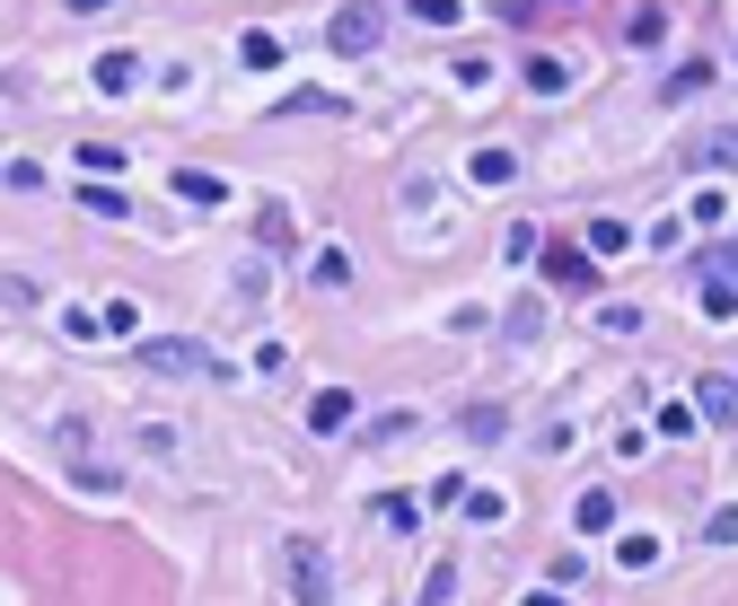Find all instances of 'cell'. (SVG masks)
<instances>
[{
  "instance_id": "6da1fadb",
  "label": "cell",
  "mask_w": 738,
  "mask_h": 606,
  "mask_svg": "<svg viewBox=\"0 0 738 606\" xmlns=\"http://www.w3.org/2000/svg\"><path fill=\"white\" fill-rule=\"evenodd\" d=\"M378 35H387V9H378V0H344V9L326 18V53H335V62L378 53Z\"/></svg>"
},
{
  "instance_id": "7a4b0ae2",
  "label": "cell",
  "mask_w": 738,
  "mask_h": 606,
  "mask_svg": "<svg viewBox=\"0 0 738 606\" xmlns=\"http://www.w3.org/2000/svg\"><path fill=\"white\" fill-rule=\"evenodd\" d=\"M281 581H290L299 606H335V572H326V545L317 536H290L281 545Z\"/></svg>"
},
{
  "instance_id": "3957f363",
  "label": "cell",
  "mask_w": 738,
  "mask_h": 606,
  "mask_svg": "<svg viewBox=\"0 0 738 606\" xmlns=\"http://www.w3.org/2000/svg\"><path fill=\"white\" fill-rule=\"evenodd\" d=\"M132 361L158 369V378H203V369H212V352H203L194 335H150V343H132Z\"/></svg>"
},
{
  "instance_id": "277c9868",
  "label": "cell",
  "mask_w": 738,
  "mask_h": 606,
  "mask_svg": "<svg viewBox=\"0 0 738 606\" xmlns=\"http://www.w3.org/2000/svg\"><path fill=\"white\" fill-rule=\"evenodd\" d=\"M536 264H545V281H554L563 299H590V290H598V264H590V246H545Z\"/></svg>"
},
{
  "instance_id": "5b68a950",
  "label": "cell",
  "mask_w": 738,
  "mask_h": 606,
  "mask_svg": "<svg viewBox=\"0 0 738 606\" xmlns=\"http://www.w3.org/2000/svg\"><path fill=\"white\" fill-rule=\"evenodd\" d=\"M308 431H317V440H344V431H352V396H344V387H317V396H308Z\"/></svg>"
},
{
  "instance_id": "8992f818",
  "label": "cell",
  "mask_w": 738,
  "mask_h": 606,
  "mask_svg": "<svg viewBox=\"0 0 738 606\" xmlns=\"http://www.w3.org/2000/svg\"><path fill=\"white\" fill-rule=\"evenodd\" d=\"M141 71H150V62H141V53H98V97H132V89H141Z\"/></svg>"
},
{
  "instance_id": "52a82bcc",
  "label": "cell",
  "mask_w": 738,
  "mask_h": 606,
  "mask_svg": "<svg viewBox=\"0 0 738 606\" xmlns=\"http://www.w3.org/2000/svg\"><path fill=\"white\" fill-rule=\"evenodd\" d=\"M695 413L704 422H738V378H695Z\"/></svg>"
},
{
  "instance_id": "ba28073f",
  "label": "cell",
  "mask_w": 738,
  "mask_h": 606,
  "mask_svg": "<svg viewBox=\"0 0 738 606\" xmlns=\"http://www.w3.org/2000/svg\"><path fill=\"white\" fill-rule=\"evenodd\" d=\"M527 89H536V97H563V89H572V62H563V53H527Z\"/></svg>"
},
{
  "instance_id": "9c48e42d",
  "label": "cell",
  "mask_w": 738,
  "mask_h": 606,
  "mask_svg": "<svg viewBox=\"0 0 738 606\" xmlns=\"http://www.w3.org/2000/svg\"><path fill=\"white\" fill-rule=\"evenodd\" d=\"M238 62H246V71H281V35L246 27V35H238Z\"/></svg>"
},
{
  "instance_id": "30bf717a",
  "label": "cell",
  "mask_w": 738,
  "mask_h": 606,
  "mask_svg": "<svg viewBox=\"0 0 738 606\" xmlns=\"http://www.w3.org/2000/svg\"><path fill=\"white\" fill-rule=\"evenodd\" d=\"M695 281H738V238L704 246V255H695Z\"/></svg>"
},
{
  "instance_id": "8fae6325",
  "label": "cell",
  "mask_w": 738,
  "mask_h": 606,
  "mask_svg": "<svg viewBox=\"0 0 738 606\" xmlns=\"http://www.w3.org/2000/svg\"><path fill=\"white\" fill-rule=\"evenodd\" d=\"M659 35H668V9H659V0H642V9L624 18V44H659Z\"/></svg>"
},
{
  "instance_id": "7c38bea8",
  "label": "cell",
  "mask_w": 738,
  "mask_h": 606,
  "mask_svg": "<svg viewBox=\"0 0 738 606\" xmlns=\"http://www.w3.org/2000/svg\"><path fill=\"white\" fill-rule=\"evenodd\" d=\"M176 194H185V203H229V185H221L212 167H176Z\"/></svg>"
},
{
  "instance_id": "4fadbf2b",
  "label": "cell",
  "mask_w": 738,
  "mask_h": 606,
  "mask_svg": "<svg viewBox=\"0 0 738 606\" xmlns=\"http://www.w3.org/2000/svg\"><path fill=\"white\" fill-rule=\"evenodd\" d=\"M308 281H317V290H344V281H352V255H344V246H317Z\"/></svg>"
},
{
  "instance_id": "5bb4252c",
  "label": "cell",
  "mask_w": 738,
  "mask_h": 606,
  "mask_svg": "<svg viewBox=\"0 0 738 606\" xmlns=\"http://www.w3.org/2000/svg\"><path fill=\"white\" fill-rule=\"evenodd\" d=\"M501 335H510V343H536V335H545V299H519V308L501 317Z\"/></svg>"
},
{
  "instance_id": "9a60e30c",
  "label": "cell",
  "mask_w": 738,
  "mask_h": 606,
  "mask_svg": "<svg viewBox=\"0 0 738 606\" xmlns=\"http://www.w3.org/2000/svg\"><path fill=\"white\" fill-rule=\"evenodd\" d=\"M467 176H475V185H510V176H519V158H510V150H475V158H467Z\"/></svg>"
},
{
  "instance_id": "2e32d148",
  "label": "cell",
  "mask_w": 738,
  "mask_h": 606,
  "mask_svg": "<svg viewBox=\"0 0 738 606\" xmlns=\"http://www.w3.org/2000/svg\"><path fill=\"white\" fill-rule=\"evenodd\" d=\"M572 518H581V536H607V527H615V492H581Z\"/></svg>"
},
{
  "instance_id": "e0dca14e",
  "label": "cell",
  "mask_w": 738,
  "mask_h": 606,
  "mask_svg": "<svg viewBox=\"0 0 738 606\" xmlns=\"http://www.w3.org/2000/svg\"><path fill=\"white\" fill-rule=\"evenodd\" d=\"M615 563H624V572H650V563H659V536H650V527H633V536L615 545Z\"/></svg>"
},
{
  "instance_id": "ac0fdd59",
  "label": "cell",
  "mask_w": 738,
  "mask_h": 606,
  "mask_svg": "<svg viewBox=\"0 0 738 606\" xmlns=\"http://www.w3.org/2000/svg\"><path fill=\"white\" fill-rule=\"evenodd\" d=\"M255 238L273 246V255H281V246H299V229H290V212H281V203H264V220H255Z\"/></svg>"
},
{
  "instance_id": "d6986e66",
  "label": "cell",
  "mask_w": 738,
  "mask_h": 606,
  "mask_svg": "<svg viewBox=\"0 0 738 606\" xmlns=\"http://www.w3.org/2000/svg\"><path fill=\"white\" fill-rule=\"evenodd\" d=\"M273 115H281V123H290V115H335V89H299V97H281Z\"/></svg>"
},
{
  "instance_id": "ffe728a7",
  "label": "cell",
  "mask_w": 738,
  "mask_h": 606,
  "mask_svg": "<svg viewBox=\"0 0 738 606\" xmlns=\"http://www.w3.org/2000/svg\"><path fill=\"white\" fill-rule=\"evenodd\" d=\"M598 335H615V343H624V335H642V308H624V299H607V308H598Z\"/></svg>"
},
{
  "instance_id": "44dd1931",
  "label": "cell",
  "mask_w": 738,
  "mask_h": 606,
  "mask_svg": "<svg viewBox=\"0 0 738 606\" xmlns=\"http://www.w3.org/2000/svg\"><path fill=\"white\" fill-rule=\"evenodd\" d=\"M458 431H467V440H484V449H492V440H501V404H467V422H458Z\"/></svg>"
},
{
  "instance_id": "7402d4cb",
  "label": "cell",
  "mask_w": 738,
  "mask_h": 606,
  "mask_svg": "<svg viewBox=\"0 0 738 606\" xmlns=\"http://www.w3.org/2000/svg\"><path fill=\"white\" fill-rule=\"evenodd\" d=\"M80 167H89V176H115V167H123V141H89V150H80Z\"/></svg>"
},
{
  "instance_id": "603a6c76",
  "label": "cell",
  "mask_w": 738,
  "mask_h": 606,
  "mask_svg": "<svg viewBox=\"0 0 738 606\" xmlns=\"http://www.w3.org/2000/svg\"><path fill=\"white\" fill-rule=\"evenodd\" d=\"M704 167H738V123H721V132L704 141Z\"/></svg>"
},
{
  "instance_id": "cb8c5ba5",
  "label": "cell",
  "mask_w": 738,
  "mask_h": 606,
  "mask_svg": "<svg viewBox=\"0 0 738 606\" xmlns=\"http://www.w3.org/2000/svg\"><path fill=\"white\" fill-rule=\"evenodd\" d=\"M413 18H422V27H458V18H467V0H413Z\"/></svg>"
},
{
  "instance_id": "d4e9b609",
  "label": "cell",
  "mask_w": 738,
  "mask_h": 606,
  "mask_svg": "<svg viewBox=\"0 0 738 606\" xmlns=\"http://www.w3.org/2000/svg\"><path fill=\"white\" fill-rule=\"evenodd\" d=\"M615 246H633V229L624 220H590V255H615Z\"/></svg>"
},
{
  "instance_id": "484cf974",
  "label": "cell",
  "mask_w": 738,
  "mask_h": 606,
  "mask_svg": "<svg viewBox=\"0 0 738 606\" xmlns=\"http://www.w3.org/2000/svg\"><path fill=\"white\" fill-rule=\"evenodd\" d=\"M80 203H89V212H98V220H123V212H132V203H123L115 185H89V194H80Z\"/></svg>"
},
{
  "instance_id": "4316f807",
  "label": "cell",
  "mask_w": 738,
  "mask_h": 606,
  "mask_svg": "<svg viewBox=\"0 0 738 606\" xmlns=\"http://www.w3.org/2000/svg\"><path fill=\"white\" fill-rule=\"evenodd\" d=\"M704 536H713V545H738V501H721V510L704 518Z\"/></svg>"
},
{
  "instance_id": "83f0119b",
  "label": "cell",
  "mask_w": 738,
  "mask_h": 606,
  "mask_svg": "<svg viewBox=\"0 0 738 606\" xmlns=\"http://www.w3.org/2000/svg\"><path fill=\"white\" fill-rule=\"evenodd\" d=\"M704 80H713V62H686V71H677V80H668V89H659V97H695V89H704Z\"/></svg>"
},
{
  "instance_id": "f1b7e54d",
  "label": "cell",
  "mask_w": 738,
  "mask_h": 606,
  "mask_svg": "<svg viewBox=\"0 0 738 606\" xmlns=\"http://www.w3.org/2000/svg\"><path fill=\"white\" fill-rule=\"evenodd\" d=\"M378 518H387V527H413V518H422V501H404V492H387V501H378Z\"/></svg>"
},
{
  "instance_id": "f546056e",
  "label": "cell",
  "mask_w": 738,
  "mask_h": 606,
  "mask_svg": "<svg viewBox=\"0 0 738 606\" xmlns=\"http://www.w3.org/2000/svg\"><path fill=\"white\" fill-rule=\"evenodd\" d=\"M71 9H80V18H106V9H115V0H71Z\"/></svg>"
},
{
  "instance_id": "4dcf8cb0",
  "label": "cell",
  "mask_w": 738,
  "mask_h": 606,
  "mask_svg": "<svg viewBox=\"0 0 738 606\" xmlns=\"http://www.w3.org/2000/svg\"><path fill=\"white\" fill-rule=\"evenodd\" d=\"M527 606H563V589H527Z\"/></svg>"
}]
</instances>
